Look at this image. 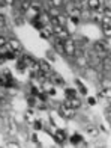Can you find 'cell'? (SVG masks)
Returning <instances> with one entry per match:
<instances>
[{"mask_svg": "<svg viewBox=\"0 0 111 148\" xmlns=\"http://www.w3.org/2000/svg\"><path fill=\"white\" fill-rule=\"evenodd\" d=\"M87 6L90 11H96L101 8V0H87Z\"/></svg>", "mask_w": 111, "mask_h": 148, "instance_id": "13", "label": "cell"}, {"mask_svg": "<svg viewBox=\"0 0 111 148\" xmlns=\"http://www.w3.org/2000/svg\"><path fill=\"white\" fill-rule=\"evenodd\" d=\"M27 103H29L30 107H33V106L36 104V98H35V95H29V97H27Z\"/></svg>", "mask_w": 111, "mask_h": 148, "instance_id": "30", "label": "cell"}, {"mask_svg": "<svg viewBox=\"0 0 111 148\" xmlns=\"http://www.w3.org/2000/svg\"><path fill=\"white\" fill-rule=\"evenodd\" d=\"M30 92H32V95H35V97H36L39 91H38V88H36V86H32V89H30Z\"/></svg>", "mask_w": 111, "mask_h": 148, "instance_id": "39", "label": "cell"}, {"mask_svg": "<svg viewBox=\"0 0 111 148\" xmlns=\"http://www.w3.org/2000/svg\"><path fill=\"white\" fill-rule=\"evenodd\" d=\"M69 142L72 144V145H81L83 144V136L80 133H74L72 136L69 138Z\"/></svg>", "mask_w": 111, "mask_h": 148, "instance_id": "11", "label": "cell"}, {"mask_svg": "<svg viewBox=\"0 0 111 148\" xmlns=\"http://www.w3.org/2000/svg\"><path fill=\"white\" fill-rule=\"evenodd\" d=\"M63 104H66V106H69L71 109H74V110H77V109H80L81 107V100L78 98V97H74V98H66L65 100V103Z\"/></svg>", "mask_w": 111, "mask_h": 148, "instance_id": "7", "label": "cell"}, {"mask_svg": "<svg viewBox=\"0 0 111 148\" xmlns=\"http://www.w3.org/2000/svg\"><path fill=\"white\" fill-rule=\"evenodd\" d=\"M0 77H2V71H0Z\"/></svg>", "mask_w": 111, "mask_h": 148, "instance_id": "44", "label": "cell"}, {"mask_svg": "<svg viewBox=\"0 0 111 148\" xmlns=\"http://www.w3.org/2000/svg\"><path fill=\"white\" fill-rule=\"evenodd\" d=\"M30 5H32V0H21V2H20V14H26V12H27L29 9H30Z\"/></svg>", "mask_w": 111, "mask_h": 148, "instance_id": "9", "label": "cell"}, {"mask_svg": "<svg viewBox=\"0 0 111 148\" xmlns=\"http://www.w3.org/2000/svg\"><path fill=\"white\" fill-rule=\"evenodd\" d=\"M53 136H54V139H56L57 144H63L65 140H66V133H65L63 130H56Z\"/></svg>", "mask_w": 111, "mask_h": 148, "instance_id": "10", "label": "cell"}, {"mask_svg": "<svg viewBox=\"0 0 111 148\" xmlns=\"http://www.w3.org/2000/svg\"><path fill=\"white\" fill-rule=\"evenodd\" d=\"M6 47H9V50H12L14 53H17V55H18V53H21V50H23V45H21V42H20L17 38H9Z\"/></svg>", "mask_w": 111, "mask_h": 148, "instance_id": "4", "label": "cell"}, {"mask_svg": "<svg viewBox=\"0 0 111 148\" xmlns=\"http://www.w3.org/2000/svg\"><path fill=\"white\" fill-rule=\"evenodd\" d=\"M47 12H48L50 18H56V17L60 15V11H59V8H53V6H50V8L47 9Z\"/></svg>", "mask_w": 111, "mask_h": 148, "instance_id": "17", "label": "cell"}, {"mask_svg": "<svg viewBox=\"0 0 111 148\" xmlns=\"http://www.w3.org/2000/svg\"><path fill=\"white\" fill-rule=\"evenodd\" d=\"M29 68H30V71L32 73H39L41 71V65H39V60H33V62H32L30 65H29Z\"/></svg>", "mask_w": 111, "mask_h": 148, "instance_id": "18", "label": "cell"}, {"mask_svg": "<svg viewBox=\"0 0 111 148\" xmlns=\"http://www.w3.org/2000/svg\"><path fill=\"white\" fill-rule=\"evenodd\" d=\"M15 24H17V26H21V24H24V18H23V17H21V18L17 17V18H15Z\"/></svg>", "mask_w": 111, "mask_h": 148, "instance_id": "37", "label": "cell"}, {"mask_svg": "<svg viewBox=\"0 0 111 148\" xmlns=\"http://www.w3.org/2000/svg\"><path fill=\"white\" fill-rule=\"evenodd\" d=\"M75 64L78 65V66H81V68H86V66L89 65V60H87V58H86V55L81 51H78L77 50V53H75Z\"/></svg>", "mask_w": 111, "mask_h": 148, "instance_id": "6", "label": "cell"}, {"mask_svg": "<svg viewBox=\"0 0 111 148\" xmlns=\"http://www.w3.org/2000/svg\"><path fill=\"white\" fill-rule=\"evenodd\" d=\"M39 32H41V38L42 39H50L51 36H53V30H51L50 27H44V29H41Z\"/></svg>", "mask_w": 111, "mask_h": 148, "instance_id": "14", "label": "cell"}, {"mask_svg": "<svg viewBox=\"0 0 111 148\" xmlns=\"http://www.w3.org/2000/svg\"><path fill=\"white\" fill-rule=\"evenodd\" d=\"M6 44H8V38L5 35H0V49H5Z\"/></svg>", "mask_w": 111, "mask_h": 148, "instance_id": "28", "label": "cell"}, {"mask_svg": "<svg viewBox=\"0 0 111 148\" xmlns=\"http://www.w3.org/2000/svg\"><path fill=\"white\" fill-rule=\"evenodd\" d=\"M36 97H39V100H41V101H47V100H48V94H47V92H38Z\"/></svg>", "mask_w": 111, "mask_h": 148, "instance_id": "29", "label": "cell"}, {"mask_svg": "<svg viewBox=\"0 0 111 148\" xmlns=\"http://www.w3.org/2000/svg\"><path fill=\"white\" fill-rule=\"evenodd\" d=\"M53 35H56V38H59V39H62V41H65V39H68V38H71V35H69V32H68V29L65 27V26H62V24H57V26H53Z\"/></svg>", "mask_w": 111, "mask_h": 148, "instance_id": "3", "label": "cell"}, {"mask_svg": "<svg viewBox=\"0 0 111 148\" xmlns=\"http://www.w3.org/2000/svg\"><path fill=\"white\" fill-rule=\"evenodd\" d=\"M77 85H78V91H80V92L83 94V95H86V94H87V89L83 86V83H80V82L77 80Z\"/></svg>", "mask_w": 111, "mask_h": 148, "instance_id": "31", "label": "cell"}, {"mask_svg": "<svg viewBox=\"0 0 111 148\" xmlns=\"http://www.w3.org/2000/svg\"><path fill=\"white\" fill-rule=\"evenodd\" d=\"M89 104H90V106H95V104H96V98L89 97Z\"/></svg>", "mask_w": 111, "mask_h": 148, "instance_id": "41", "label": "cell"}, {"mask_svg": "<svg viewBox=\"0 0 111 148\" xmlns=\"http://www.w3.org/2000/svg\"><path fill=\"white\" fill-rule=\"evenodd\" d=\"M59 113H60L63 118H66V119L75 116V110L71 109V107L66 106V104H60V107H59Z\"/></svg>", "mask_w": 111, "mask_h": 148, "instance_id": "5", "label": "cell"}, {"mask_svg": "<svg viewBox=\"0 0 111 148\" xmlns=\"http://www.w3.org/2000/svg\"><path fill=\"white\" fill-rule=\"evenodd\" d=\"M54 49L59 53H63V41H62V39H59V38L54 39Z\"/></svg>", "mask_w": 111, "mask_h": 148, "instance_id": "20", "label": "cell"}, {"mask_svg": "<svg viewBox=\"0 0 111 148\" xmlns=\"http://www.w3.org/2000/svg\"><path fill=\"white\" fill-rule=\"evenodd\" d=\"M24 118H26V121H29V123H32V121H33V109H30L26 112V115H24Z\"/></svg>", "mask_w": 111, "mask_h": 148, "instance_id": "26", "label": "cell"}, {"mask_svg": "<svg viewBox=\"0 0 111 148\" xmlns=\"http://www.w3.org/2000/svg\"><path fill=\"white\" fill-rule=\"evenodd\" d=\"M33 129H35V130H41V129H42V123H41L39 119L33 121Z\"/></svg>", "mask_w": 111, "mask_h": 148, "instance_id": "32", "label": "cell"}, {"mask_svg": "<svg viewBox=\"0 0 111 148\" xmlns=\"http://www.w3.org/2000/svg\"><path fill=\"white\" fill-rule=\"evenodd\" d=\"M86 133H89L90 136H98V134H99V130H98L96 125H87L86 127Z\"/></svg>", "mask_w": 111, "mask_h": 148, "instance_id": "16", "label": "cell"}, {"mask_svg": "<svg viewBox=\"0 0 111 148\" xmlns=\"http://www.w3.org/2000/svg\"><path fill=\"white\" fill-rule=\"evenodd\" d=\"M6 26V17L0 12V27H5Z\"/></svg>", "mask_w": 111, "mask_h": 148, "instance_id": "34", "label": "cell"}, {"mask_svg": "<svg viewBox=\"0 0 111 148\" xmlns=\"http://www.w3.org/2000/svg\"><path fill=\"white\" fill-rule=\"evenodd\" d=\"M102 26H105V27H111V17H107V15H104L102 17V21H101Z\"/></svg>", "mask_w": 111, "mask_h": 148, "instance_id": "24", "label": "cell"}, {"mask_svg": "<svg viewBox=\"0 0 111 148\" xmlns=\"http://www.w3.org/2000/svg\"><path fill=\"white\" fill-rule=\"evenodd\" d=\"M69 20H71V21H72L75 26L80 24V17H69Z\"/></svg>", "mask_w": 111, "mask_h": 148, "instance_id": "36", "label": "cell"}, {"mask_svg": "<svg viewBox=\"0 0 111 148\" xmlns=\"http://www.w3.org/2000/svg\"><path fill=\"white\" fill-rule=\"evenodd\" d=\"M5 56H6V60H9V59H17V53H14L12 50H6L5 51Z\"/></svg>", "mask_w": 111, "mask_h": 148, "instance_id": "25", "label": "cell"}, {"mask_svg": "<svg viewBox=\"0 0 111 148\" xmlns=\"http://www.w3.org/2000/svg\"><path fill=\"white\" fill-rule=\"evenodd\" d=\"M102 14H104V15H107V17H111V9H110V5H107L105 8L102 9Z\"/></svg>", "mask_w": 111, "mask_h": 148, "instance_id": "33", "label": "cell"}, {"mask_svg": "<svg viewBox=\"0 0 111 148\" xmlns=\"http://www.w3.org/2000/svg\"><path fill=\"white\" fill-rule=\"evenodd\" d=\"M6 6H14L15 5V0H5Z\"/></svg>", "mask_w": 111, "mask_h": 148, "instance_id": "40", "label": "cell"}, {"mask_svg": "<svg viewBox=\"0 0 111 148\" xmlns=\"http://www.w3.org/2000/svg\"><path fill=\"white\" fill-rule=\"evenodd\" d=\"M92 51L96 53V55L102 59V58H105L107 55H110V47L105 45V41H96V42H93Z\"/></svg>", "mask_w": 111, "mask_h": 148, "instance_id": "1", "label": "cell"}, {"mask_svg": "<svg viewBox=\"0 0 111 148\" xmlns=\"http://www.w3.org/2000/svg\"><path fill=\"white\" fill-rule=\"evenodd\" d=\"M39 65H41V71H44V73H53L51 65L47 62V60H39Z\"/></svg>", "mask_w": 111, "mask_h": 148, "instance_id": "15", "label": "cell"}, {"mask_svg": "<svg viewBox=\"0 0 111 148\" xmlns=\"http://www.w3.org/2000/svg\"><path fill=\"white\" fill-rule=\"evenodd\" d=\"M65 94H66V97H68V98H74V97H77V91L72 89V88H65Z\"/></svg>", "mask_w": 111, "mask_h": 148, "instance_id": "22", "label": "cell"}, {"mask_svg": "<svg viewBox=\"0 0 111 148\" xmlns=\"http://www.w3.org/2000/svg\"><path fill=\"white\" fill-rule=\"evenodd\" d=\"M102 29H104V35H105L107 38L111 36V27H105V26H102Z\"/></svg>", "mask_w": 111, "mask_h": 148, "instance_id": "35", "label": "cell"}, {"mask_svg": "<svg viewBox=\"0 0 111 148\" xmlns=\"http://www.w3.org/2000/svg\"><path fill=\"white\" fill-rule=\"evenodd\" d=\"M50 80H51V85L53 86H63L65 85V80L62 79V76H59L57 73H51Z\"/></svg>", "mask_w": 111, "mask_h": 148, "instance_id": "8", "label": "cell"}, {"mask_svg": "<svg viewBox=\"0 0 111 148\" xmlns=\"http://www.w3.org/2000/svg\"><path fill=\"white\" fill-rule=\"evenodd\" d=\"M8 147H20L17 142H8Z\"/></svg>", "mask_w": 111, "mask_h": 148, "instance_id": "42", "label": "cell"}, {"mask_svg": "<svg viewBox=\"0 0 111 148\" xmlns=\"http://www.w3.org/2000/svg\"><path fill=\"white\" fill-rule=\"evenodd\" d=\"M63 53H65V55H68V56H71V58L75 56L77 45H75V41L72 38H68V39H65V41H63Z\"/></svg>", "mask_w": 111, "mask_h": 148, "instance_id": "2", "label": "cell"}, {"mask_svg": "<svg viewBox=\"0 0 111 148\" xmlns=\"http://www.w3.org/2000/svg\"><path fill=\"white\" fill-rule=\"evenodd\" d=\"M21 59H23L24 62H26V65H27V68H29V65H30V64H32V62H33V60H35V59L32 58L30 55H23V56H21Z\"/></svg>", "mask_w": 111, "mask_h": 148, "instance_id": "27", "label": "cell"}, {"mask_svg": "<svg viewBox=\"0 0 111 148\" xmlns=\"http://www.w3.org/2000/svg\"><path fill=\"white\" fill-rule=\"evenodd\" d=\"M6 62V56H5V53L0 51V65H3Z\"/></svg>", "mask_w": 111, "mask_h": 148, "instance_id": "38", "label": "cell"}, {"mask_svg": "<svg viewBox=\"0 0 111 148\" xmlns=\"http://www.w3.org/2000/svg\"><path fill=\"white\" fill-rule=\"evenodd\" d=\"M47 2H48V5L50 6H53V8H62V6H63V0H47Z\"/></svg>", "mask_w": 111, "mask_h": 148, "instance_id": "21", "label": "cell"}, {"mask_svg": "<svg viewBox=\"0 0 111 148\" xmlns=\"http://www.w3.org/2000/svg\"><path fill=\"white\" fill-rule=\"evenodd\" d=\"M32 24H33V27H35V29H38V30H41V29H44V27H45V24L41 21V20H39V17L32 20Z\"/></svg>", "mask_w": 111, "mask_h": 148, "instance_id": "19", "label": "cell"}, {"mask_svg": "<svg viewBox=\"0 0 111 148\" xmlns=\"http://www.w3.org/2000/svg\"><path fill=\"white\" fill-rule=\"evenodd\" d=\"M6 3H5V0H0V8H5Z\"/></svg>", "mask_w": 111, "mask_h": 148, "instance_id": "43", "label": "cell"}, {"mask_svg": "<svg viewBox=\"0 0 111 148\" xmlns=\"http://www.w3.org/2000/svg\"><path fill=\"white\" fill-rule=\"evenodd\" d=\"M17 68H18V71H24L26 68H27V65H26V62H24L21 58L17 60Z\"/></svg>", "mask_w": 111, "mask_h": 148, "instance_id": "23", "label": "cell"}, {"mask_svg": "<svg viewBox=\"0 0 111 148\" xmlns=\"http://www.w3.org/2000/svg\"><path fill=\"white\" fill-rule=\"evenodd\" d=\"M102 17H104V14H102V12H99V9L92 11V14H90V18H92L95 23H99V24L102 21Z\"/></svg>", "mask_w": 111, "mask_h": 148, "instance_id": "12", "label": "cell"}]
</instances>
